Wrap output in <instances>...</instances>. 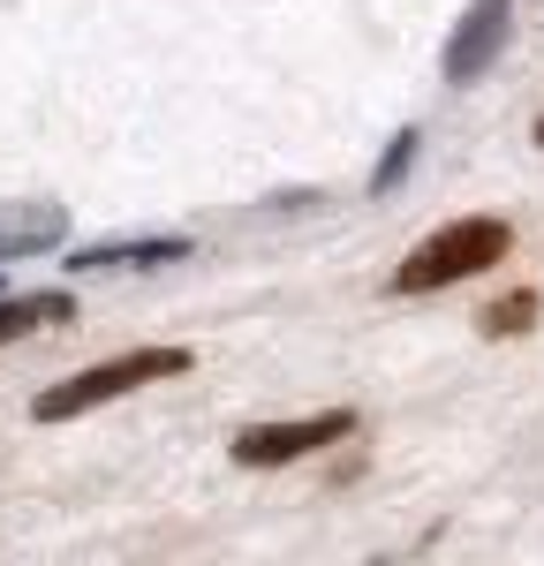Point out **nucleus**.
I'll return each mask as SVG.
<instances>
[{"label":"nucleus","instance_id":"obj_9","mask_svg":"<svg viewBox=\"0 0 544 566\" xmlns=\"http://www.w3.org/2000/svg\"><path fill=\"white\" fill-rule=\"evenodd\" d=\"M416 144H423V136H416V129H401V136H394V151H386V159L370 167V189H378V197L408 181V167H416Z\"/></svg>","mask_w":544,"mask_h":566},{"label":"nucleus","instance_id":"obj_1","mask_svg":"<svg viewBox=\"0 0 544 566\" xmlns=\"http://www.w3.org/2000/svg\"><path fill=\"white\" fill-rule=\"evenodd\" d=\"M506 250H514V227L506 219H447L439 234H423L416 250H408L401 264H394V295H439V287H453V280H477V272H492V264H506Z\"/></svg>","mask_w":544,"mask_h":566},{"label":"nucleus","instance_id":"obj_8","mask_svg":"<svg viewBox=\"0 0 544 566\" xmlns=\"http://www.w3.org/2000/svg\"><path fill=\"white\" fill-rule=\"evenodd\" d=\"M537 287H514V295H499V303H484L477 310V333H484V340H506V333H530V325H537Z\"/></svg>","mask_w":544,"mask_h":566},{"label":"nucleus","instance_id":"obj_6","mask_svg":"<svg viewBox=\"0 0 544 566\" xmlns=\"http://www.w3.org/2000/svg\"><path fill=\"white\" fill-rule=\"evenodd\" d=\"M189 242L181 234H129V242H84L69 272H122V264H181Z\"/></svg>","mask_w":544,"mask_h":566},{"label":"nucleus","instance_id":"obj_4","mask_svg":"<svg viewBox=\"0 0 544 566\" xmlns=\"http://www.w3.org/2000/svg\"><path fill=\"white\" fill-rule=\"evenodd\" d=\"M506 31H514V0H469V15L447 31V53H439L447 84H477L506 53Z\"/></svg>","mask_w":544,"mask_h":566},{"label":"nucleus","instance_id":"obj_2","mask_svg":"<svg viewBox=\"0 0 544 566\" xmlns=\"http://www.w3.org/2000/svg\"><path fill=\"white\" fill-rule=\"evenodd\" d=\"M189 363H197L189 348H129V355H106V363H91V370H76V378L45 386L39 400H31V416H39V423H76V416H91V408H106V400H122V392H136V386L181 378Z\"/></svg>","mask_w":544,"mask_h":566},{"label":"nucleus","instance_id":"obj_5","mask_svg":"<svg viewBox=\"0 0 544 566\" xmlns=\"http://www.w3.org/2000/svg\"><path fill=\"white\" fill-rule=\"evenodd\" d=\"M61 242H69V212L61 205H0V264L61 250Z\"/></svg>","mask_w":544,"mask_h":566},{"label":"nucleus","instance_id":"obj_7","mask_svg":"<svg viewBox=\"0 0 544 566\" xmlns=\"http://www.w3.org/2000/svg\"><path fill=\"white\" fill-rule=\"evenodd\" d=\"M76 317V295L69 287H39V295H8L0 303V340H23V333H45V325H69Z\"/></svg>","mask_w":544,"mask_h":566},{"label":"nucleus","instance_id":"obj_10","mask_svg":"<svg viewBox=\"0 0 544 566\" xmlns=\"http://www.w3.org/2000/svg\"><path fill=\"white\" fill-rule=\"evenodd\" d=\"M537 144H544V114H537Z\"/></svg>","mask_w":544,"mask_h":566},{"label":"nucleus","instance_id":"obj_3","mask_svg":"<svg viewBox=\"0 0 544 566\" xmlns=\"http://www.w3.org/2000/svg\"><path fill=\"white\" fill-rule=\"evenodd\" d=\"M341 438H356V408H325V416H295V423H242L227 453H234V469H287Z\"/></svg>","mask_w":544,"mask_h":566}]
</instances>
